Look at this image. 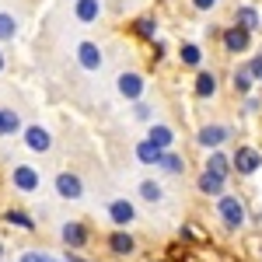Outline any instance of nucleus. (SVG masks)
I'll return each mask as SVG.
<instances>
[{"mask_svg": "<svg viewBox=\"0 0 262 262\" xmlns=\"http://www.w3.org/2000/svg\"><path fill=\"white\" fill-rule=\"evenodd\" d=\"M98 14H101V0H77L74 4V18L81 21V25L98 21Z\"/></svg>", "mask_w": 262, "mask_h": 262, "instance_id": "9", "label": "nucleus"}, {"mask_svg": "<svg viewBox=\"0 0 262 262\" xmlns=\"http://www.w3.org/2000/svg\"><path fill=\"white\" fill-rule=\"evenodd\" d=\"M77 63H81L84 70H101V63H105V56H101V49L95 46V42H81L77 46Z\"/></svg>", "mask_w": 262, "mask_h": 262, "instance_id": "6", "label": "nucleus"}, {"mask_svg": "<svg viewBox=\"0 0 262 262\" xmlns=\"http://www.w3.org/2000/svg\"><path fill=\"white\" fill-rule=\"evenodd\" d=\"M200 60H203L200 46H182V63H185V67H196Z\"/></svg>", "mask_w": 262, "mask_h": 262, "instance_id": "26", "label": "nucleus"}, {"mask_svg": "<svg viewBox=\"0 0 262 262\" xmlns=\"http://www.w3.org/2000/svg\"><path fill=\"white\" fill-rule=\"evenodd\" d=\"M0 259H4V245H0Z\"/></svg>", "mask_w": 262, "mask_h": 262, "instance_id": "34", "label": "nucleus"}, {"mask_svg": "<svg viewBox=\"0 0 262 262\" xmlns=\"http://www.w3.org/2000/svg\"><path fill=\"white\" fill-rule=\"evenodd\" d=\"M108 248H112L116 255H129V252L137 248V242H133L126 231H112V234H108Z\"/></svg>", "mask_w": 262, "mask_h": 262, "instance_id": "14", "label": "nucleus"}, {"mask_svg": "<svg viewBox=\"0 0 262 262\" xmlns=\"http://www.w3.org/2000/svg\"><path fill=\"white\" fill-rule=\"evenodd\" d=\"M231 164L238 168V175H252V171H259L262 154L255 150V147H238V150H234V158H231Z\"/></svg>", "mask_w": 262, "mask_h": 262, "instance_id": "2", "label": "nucleus"}, {"mask_svg": "<svg viewBox=\"0 0 262 262\" xmlns=\"http://www.w3.org/2000/svg\"><path fill=\"white\" fill-rule=\"evenodd\" d=\"M63 242L70 245V248H84V242H88V231H84V224L77 221H70V224H63Z\"/></svg>", "mask_w": 262, "mask_h": 262, "instance_id": "13", "label": "nucleus"}, {"mask_svg": "<svg viewBox=\"0 0 262 262\" xmlns=\"http://www.w3.org/2000/svg\"><path fill=\"white\" fill-rule=\"evenodd\" d=\"M224 46H227V53H245V49H248V32L238 28V25H231V28L224 32Z\"/></svg>", "mask_w": 262, "mask_h": 262, "instance_id": "10", "label": "nucleus"}, {"mask_svg": "<svg viewBox=\"0 0 262 262\" xmlns=\"http://www.w3.org/2000/svg\"><path fill=\"white\" fill-rule=\"evenodd\" d=\"M21 262H56V259H49V255H42V252H25Z\"/></svg>", "mask_w": 262, "mask_h": 262, "instance_id": "29", "label": "nucleus"}, {"mask_svg": "<svg viewBox=\"0 0 262 262\" xmlns=\"http://www.w3.org/2000/svg\"><path fill=\"white\" fill-rule=\"evenodd\" d=\"M140 196H143L147 203H161V200H164V189L158 185V182L147 179V182H140Z\"/></svg>", "mask_w": 262, "mask_h": 262, "instance_id": "21", "label": "nucleus"}, {"mask_svg": "<svg viewBox=\"0 0 262 262\" xmlns=\"http://www.w3.org/2000/svg\"><path fill=\"white\" fill-rule=\"evenodd\" d=\"M192 4H196V11H210V7H213L217 0H192Z\"/></svg>", "mask_w": 262, "mask_h": 262, "instance_id": "31", "label": "nucleus"}, {"mask_svg": "<svg viewBox=\"0 0 262 262\" xmlns=\"http://www.w3.org/2000/svg\"><path fill=\"white\" fill-rule=\"evenodd\" d=\"M14 35H18V21L11 14H0V42H11Z\"/></svg>", "mask_w": 262, "mask_h": 262, "instance_id": "24", "label": "nucleus"}, {"mask_svg": "<svg viewBox=\"0 0 262 262\" xmlns=\"http://www.w3.org/2000/svg\"><path fill=\"white\" fill-rule=\"evenodd\" d=\"M56 192H60L63 200H81L84 182L77 179V175H70V171H60V175H56Z\"/></svg>", "mask_w": 262, "mask_h": 262, "instance_id": "5", "label": "nucleus"}, {"mask_svg": "<svg viewBox=\"0 0 262 262\" xmlns=\"http://www.w3.org/2000/svg\"><path fill=\"white\" fill-rule=\"evenodd\" d=\"M21 129V119L14 108H0V137H11V133H18Z\"/></svg>", "mask_w": 262, "mask_h": 262, "instance_id": "18", "label": "nucleus"}, {"mask_svg": "<svg viewBox=\"0 0 262 262\" xmlns=\"http://www.w3.org/2000/svg\"><path fill=\"white\" fill-rule=\"evenodd\" d=\"M161 154H164V150H158L154 143H147V140L137 143V158H140V164H158V161H161Z\"/></svg>", "mask_w": 262, "mask_h": 262, "instance_id": "19", "label": "nucleus"}, {"mask_svg": "<svg viewBox=\"0 0 262 262\" xmlns=\"http://www.w3.org/2000/svg\"><path fill=\"white\" fill-rule=\"evenodd\" d=\"M248 74H252V81H262V53L248 63Z\"/></svg>", "mask_w": 262, "mask_h": 262, "instance_id": "28", "label": "nucleus"}, {"mask_svg": "<svg viewBox=\"0 0 262 262\" xmlns=\"http://www.w3.org/2000/svg\"><path fill=\"white\" fill-rule=\"evenodd\" d=\"M196 95H200V98L217 95V74H213V70H203L200 77H196Z\"/></svg>", "mask_w": 262, "mask_h": 262, "instance_id": "16", "label": "nucleus"}, {"mask_svg": "<svg viewBox=\"0 0 262 262\" xmlns=\"http://www.w3.org/2000/svg\"><path fill=\"white\" fill-rule=\"evenodd\" d=\"M0 70H4V53H0Z\"/></svg>", "mask_w": 262, "mask_h": 262, "instance_id": "33", "label": "nucleus"}, {"mask_svg": "<svg viewBox=\"0 0 262 262\" xmlns=\"http://www.w3.org/2000/svg\"><path fill=\"white\" fill-rule=\"evenodd\" d=\"M147 143H154L158 150H168V147L175 143V133H171V126H164V122L150 126V133H147Z\"/></svg>", "mask_w": 262, "mask_h": 262, "instance_id": "12", "label": "nucleus"}, {"mask_svg": "<svg viewBox=\"0 0 262 262\" xmlns=\"http://www.w3.org/2000/svg\"><path fill=\"white\" fill-rule=\"evenodd\" d=\"M108 221L116 224V227H126V224L137 221V206L129 200H112L108 203Z\"/></svg>", "mask_w": 262, "mask_h": 262, "instance_id": "3", "label": "nucleus"}, {"mask_svg": "<svg viewBox=\"0 0 262 262\" xmlns=\"http://www.w3.org/2000/svg\"><path fill=\"white\" fill-rule=\"evenodd\" d=\"M200 192H206V196H221L224 192V179L213 175V171H203L200 175Z\"/></svg>", "mask_w": 262, "mask_h": 262, "instance_id": "17", "label": "nucleus"}, {"mask_svg": "<svg viewBox=\"0 0 262 262\" xmlns=\"http://www.w3.org/2000/svg\"><path fill=\"white\" fill-rule=\"evenodd\" d=\"M143 88H147V84H143L140 74H119V95H122V98L137 101L143 95Z\"/></svg>", "mask_w": 262, "mask_h": 262, "instance_id": "8", "label": "nucleus"}, {"mask_svg": "<svg viewBox=\"0 0 262 262\" xmlns=\"http://www.w3.org/2000/svg\"><path fill=\"white\" fill-rule=\"evenodd\" d=\"M217 213H221L224 227H231V231L245 224V206H242V200H238V196H221V203H217Z\"/></svg>", "mask_w": 262, "mask_h": 262, "instance_id": "1", "label": "nucleus"}, {"mask_svg": "<svg viewBox=\"0 0 262 262\" xmlns=\"http://www.w3.org/2000/svg\"><path fill=\"white\" fill-rule=\"evenodd\" d=\"M227 137H231V129H227V126H217V122L200 129V143H203V147H221Z\"/></svg>", "mask_w": 262, "mask_h": 262, "instance_id": "11", "label": "nucleus"}, {"mask_svg": "<svg viewBox=\"0 0 262 262\" xmlns=\"http://www.w3.org/2000/svg\"><path fill=\"white\" fill-rule=\"evenodd\" d=\"M158 164H161L164 171H171V175H182V171H185V158H182V154H171V150H164Z\"/></svg>", "mask_w": 262, "mask_h": 262, "instance_id": "20", "label": "nucleus"}, {"mask_svg": "<svg viewBox=\"0 0 262 262\" xmlns=\"http://www.w3.org/2000/svg\"><path fill=\"white\" fill-rule=\"evenodd\" d=\"M234 91H242V95H248V91H252V74H248V67L234 70Z\"/></svg>", "mask_w": 262, "mask_h": 262, "instance_id": "25", "label": "nucleus"}, {"mask_svg": "<svg viewBox=\"0 0 262 262\" xmlns=\"http://www.w3.org/2000/svg\"><path fill=\"white\" fill-rule=\"evenodd\" d=\"M25 143H28L35 154H46V150L53 147V137H49L46 126H28V129H25Z\"/></svg>", "mask_w": 262, "mask_h": 262, "instance_id": "7", "label": "nucleus"}, {"mask_svg": "<svg viewBox=\"0 0 262 262\" xmlns=\"http://www.w3.org/2000/svg\"><path fill=\"white\" fill-rule=\"evenodd\" d=\"M137 28H140V35H147V39H154V35H158V25H154V21H150V18L137 21Z\"/></svg>", "mask_w": 262, "mask_h": 262, "instance_id": "27", "label": "nucleus"}, {"mask_svg": "<svg viewBox=\"0 0 262 262\" xmlns=\"http://www.w3.org/2000/svg\"><path fill=\"white\" fill-rule=\"evenodd\" d=\"M67 262H88V259H81V255H67Z\"/></svg>", "mask_w": 262, "mask_h": 262, "instance_id": "32", "label": "nucleus"}, {"mask_svg": "<svg viewBox=\"0 0 262 262\" xmlns=\"http://www.w3.org/2000/svg\"><path fill=\"white\" fill-rule=\"evenodd\" d=\"M206 171H213V175L227 179V171H231V161H227L224 154H210V161H206Z\"/></svg>", "mask_w": 262, "mask_h": 262, "instance_id": "22", "label": "nucleus"}, {"mask_svg": "<svg viewBox=\"0 0 262 262\" xmlns=\"http://www.w3.org/2000/svg\"><path fill=\"white\" fill-rule=\"evenodd\" d=\"M234 21H238V28H245V32H252V28L262 25V18H259L255 7H238V11H234Z\"/></svg>", "mask_w": 262, "mask_h": 262, "instance_id": "15", "label": "nucleus"}, {"mask_svg": "<svg viewBox=\"0 0 262 262\" xmlns=\"http://www.w3.org/2000/svg\"><path fill=\"white\" fill-rule=\"evenodd\" d=\"M137 119H150V108L143 101H137Z\"/></svg>", "mask_w": 262, "mask_h": 262, "instance_id": "30", "label": "nucleus"}, {"mask_svg": "<svg viewBox=\"0 0 262 262\" xmlns=\"http://www.w3.org/2000/svg\"><path fill=\"white\" fill-rule=\"evenodd\" d=\"M7 224H14L21 231H35V221H32L25 210H11V213H7Z\"/></svg>", "mask_w": 262, "mask_h": 262, "instance_id": "23", "label": "nucleus"}, {"mask_svg": "<svg viewBox=\"0 0 262 262\" xmlns=\"http://www.w3.org/2000/svg\"><path fill=\"white\" fill-rule=\"evenodd\" d=\"M14 189L18 192H35L39 189V171L32 168V164H14Z\"/></svg>", "mask_w": 262, "mask_h": 262, "instance_id": "4", "label": "nucleus"}]
</instances>
